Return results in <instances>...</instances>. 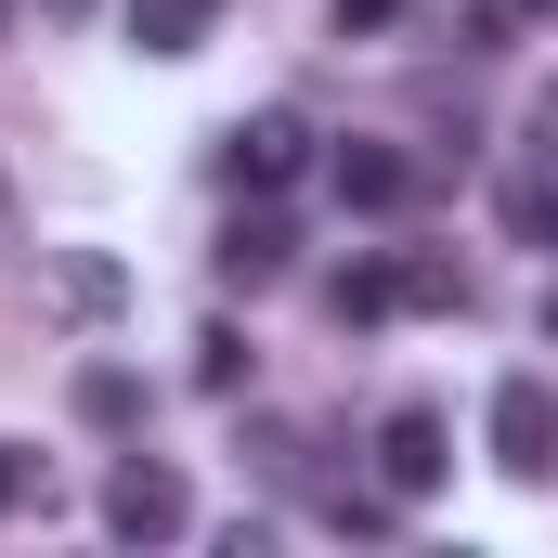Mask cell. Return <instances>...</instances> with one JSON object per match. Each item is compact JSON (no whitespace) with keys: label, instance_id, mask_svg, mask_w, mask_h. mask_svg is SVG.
I'll return each instance as SVG.
<instances>
[{"label":"cell","instance_id":"obj_5","mask_svg":"<svg viewBox=\"0 0 558 558\" xmlns=\"http://www.w3.org/2000/svg\"><path fill=\"white\" fill-rule=\"evenodd\" d=\"M221 169H234V182H247V195H274V182H299V169H312V131H299V118H234V131H221Z\"/></svg>","mask_w":558,"mask_h":558},{"label":"cell","instance_id":"obj_12","mask_svg":"<svg viewBox=\"0 0 558 558\" xmlns=\"http://www.w3.org/2000/svg\"><path fill=\"white\" fill-rule=\"evenodd\" d=\"M338 312H351V325H377V312H403V299H390V260H364V274H338Z\"/></svg>","mask_w":558,"mask_h":558},{"label":"cell","instance_id":"obj_15","mask_svg":"<svg viewBox=\"0 0 558 558\" xmlns=\"http://www.w3.org/2000/svg\"><path fill=\"white\" fill-rule=\"evenodd\" d=\"M39 13H92V0H39Z\"/></svg>","mask_w":558,"mask_h":558},{"label":"cell","instance_id":"obj_11","mask_svg":"<svg viewBox=\"0 0 558 558\" xmlns=\"http://www.w3.org/2000/svg\"><path fill=\"white\" fill-rule=\"evenodd\" d=\"M195 390H247V338H234V325L195 338Z\"/></svg>","mask_w":558,"mask_h":558},{"label":"cell","instance_id":"obj_10","mask_svg":"<svg viewBox=\"0 0 558 558\" xmlns=\"http://www.w3.org/2000/svg\"><path fill=\"white\" fill-rule=\"evenodd\" d=\"M78 416H92V428H131L143 416V377H131V364H92V377H78Z\"/></svg>","mask_w":558,"mask_h":558},{"label":"cell","instance_id":"obj_3","mask_svg":"<svg viewBox=\"0 0 558 558\" xmlns=\"http://www.w3.org/2000/svg\"><path fill=\"white\" fill-rule=\"evenodd\" d=\"M182 520H195V494H182V468H156V454H131V468L105 481V533H118V546H169Z\"/></svg>","mask_w":558,"mask_h":558},{"label":"cell","instance_id":"obj_7","mask_svg":"<svg viewBox=\"0 0 558 558\" xmlns=\"http://www.w3.org/2000/svg\"><path fill=\"white\" fill-rule=\"evenodd\" d=\"M390 299H403V312H468V260H441V247H403V260H390Z\"/></svg>","mask_w":558,"mask_h":558},{"label":"cell","instance_id":"obj_16","mask_svg":"<svg viewBox=\"0 0 558 558\" xmlns=\"http://www.w3.org/2000/svg\"><path fill=\"white\" fill-rule=\"evenodd\" d=\"M507 13H558V0H507Z\"/></svg>","mask_w":558,"mask_h":558},{"label":"cell","instance_id":"obj_9","mask_svg":"<svg viewBox=\"0 0 558 558\" xmlns=\"http://www.w3.org/2000/svg\"><path fill=\"white\" fill-rule=\"evenodd\" d=\"M195 26H208V0H131V39H143V52H195Z\"/></svg>","mask_w":558,"mask_h":558},{"label":"cell","instance_id":"obj_18","mask_svg":"<svg viewBox=\"0 0 558 558\" xmlns=\"http://www.w3.org/2000/svg\"><path fill=\"white\" fill-rule=\"evenodd\" d=\"M546 221H558V195H546Z\"/></svg>","mask_w":558,"mask_h":558},{"label":"cell","instance_id":"obj_4","mask_svg":"<svg viewBox=\"0 0 558 558\" xmlns=\"http://www.w3.org/2000/svg\"><path fill=\"white\" fill-rule=\"evenodd\" d=\"M494 468L507 481H558V390L546 377H507L494 390Z\"/></svg>","mask_w":558,"mask_h":558},{"label":"cell","instance_id":"obj_8","mask_svg":"<svg viewBox=\"0 0 558 558\" xmlns=\"http://www.w3.org/2000/svg\"><path fill=\"white\" fill-rule=\"evenodd\" d=\"M274 274H286V221L260 208V221H234V234H221V286H274Z\"/></svg>","mask_w":558,"mask_h":558},{"label":"cell","instance_id":"obj_6","mask_svg":"<svg viewBox=\"0 0 558 558\" xmlns=\"http://www.w3.org/2000/svg\"><path fill=\"white\" fill-rule=\"evenodd\" d=\"M325 182H338L351 208H403V195H416V156H390V143H338Z\"/></svg>","mask_w":558,"mask_h":558},{"label":"cell","instance_id":"obj_17","mask_svg":"<svg viewBox=\"0 0 558 558\" xmlns=\"http://www.w3.org/2000/svg\"><path fill=\"white\" fill-rule=\"evenodd\" d=\"M546 338H558V286H546Z\"/></svg>","mask_w":558,"mask_h":558},{"label":"cell","instance_id":"obj_1","mask_svg":"<svg viewBox=\"0 0 558 558\" xmlns=\"http://www.w3.org/2000/svg\"><path fill=\"white\" fill-rule=\"evenodd\" d=\"M441 481H454L441 416H428V403H390V416H377V494H390V507H428Z\"/></svg>","mask_w":558,"mask_h":558},{"label":"cell","instance_id":"obj_2","mask_svg":"<svg viewBox=\"0 0 558 558\" xmlns=\"http://www.w3.org/2000/svg\"><path fill=\"white\" fill-rule=\"evenodd\" d=\"M39 312L52 325H118L131 312V274L105 247H39Z\"/></svg>","mask_w":558,"mask_h":558},{"label":"cell","instance_id":"obj_14","mask_svg":"<svg viewBox=\"0 0 558 558\" xmlns=\"http://www.w3.org/2000/svg\"><path fill=\"white\" fill-rule=\"evenodd\" d=\"M390 13H403V0H338V26H390Z\"/></svg>","mask_w":558,"mask_h":558},{"label":"cell","instance_id":"obj_13","mask_svg":"<svg viewBox=\"0 0 558 558\" xmlns=\"http://www.w3.org/2000/svg\"><path fill=\"white\" fill-rule=\"evenodd\" d=\"M26 494H39V454H26V441H0V520H13Z\"/></svg>","mask_w":558,"mask_h":558}]
</instances>
